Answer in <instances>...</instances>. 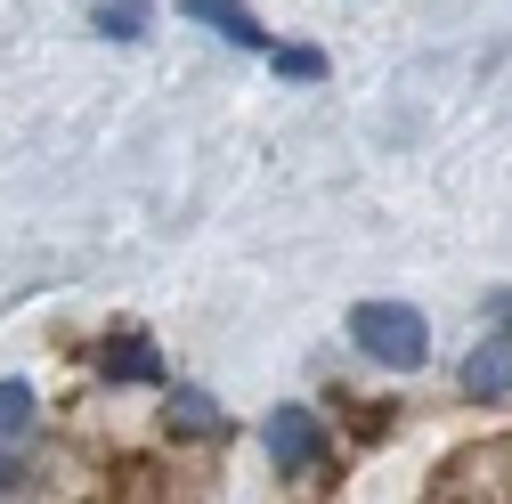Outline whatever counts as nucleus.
I'll list each match as a JSON object with an SVG mask.
<instances>
[{
	"mask_svg": "<svg viewBox=\"0 0 512 504\" xmlns=\"http://www.w3.org/2000/svg\"><path fill=\"white\" fill-rule=\"evenodd\" d=\"M350 342L374 366H423L431 358V326H423V309H407V301H358L350 309Z\"/></svg>",
	"mask_w": 512,
	"mask_h": 504,
	"instance_id": "1",
	"label": "nucleus"
},
{
	"mask_svg": "<svg viewBox=\"0 0 512 504\" xmlns=\"http://www.w3.org/2000/svg\"><path fill=\"white\" fill-rule=\"evenodd\" d=\"M317 456H326V431H317V415H309V407H277V415H269V464L293 480V472H309Z\"/></svg>",
	"mask_w": 512,
	"mask_h": 504,
	"instance_id": "2",
	"label": "nucleus"
},
{
	"mask_svg": "<svg viewBox=\"0 0 512 504\" xmlns=\"http://www.w3.org/2000/svg\"><path fill=\"white\" fill-rule=\"evenodd\" d=\"M179 9L196 17V25H212L220 41H236V49H269V25L252 17L244 0H179Z\"/></svg>",
	"mask_w": 512,
	"mask_h": 504,
	"instance_id": "3",
	"label": "nucleus"
},
{
	"mask_svg": "<svg viewBox=\"0 0 512 504\" xmlns=\"http://www.w3.org/2000/svg\"><path fill=\"white\" fill-rule=\"evenodd\" d=\"M464 391H472V399H504V391H512V334H496V342H480V350L464 358Z\"/></svg>",
	"mask_w": 512,
	"mask_h": 504,
	"instance_id": "4",
	"label": "nucleus"
},
{
	"mask_svg": "<svg viewBox=\"0 0 512 504\" xmlns=\"http://www.w3.org/2000/svg\"><path fill=\"white\" fill-rule=\"evenodd\" d=\"M106 374H114V383H155L163 358H155V342H131V334H122V342H106Z\"/></svg>",
	"mask_w": 512,
	"mask_h": 504,
	"instance_id": "5",
	"label": "nucleus"
},
{
	"mask_svg": "<svg viewBox=\"0 0 512 504\" xmlns=\"http://www.w3.org/2000/svg\"><path fill=\"white\" fill-rule=\"evenodd\" d=\"M163 423L187 431V439H204V431H220V407H212L204 391H171V399H163Z\"/></svg>",
	"mask_w": 512,
	"mask_h": 504,
	"instance_id": "6",
	"label": "nucleus"
},
{
	"mask_svg": "<svg viewBox=\"0 0 512 504\" xmlns=\"http://www.w3.org/2000/svg\"><path fill=\"white\" fill-rule=\"evenodd\" d=\"M25 431H33V391L9 374V383H0V448H17Z\"/></svg>",
	"mask_w": 512,
	"mask_h": 504,
	"instance_id": "7",
	"label": "nucleus"
},
{
	"mask_svg": "<svg viewBox=\"0 0 512 504\" xmlns=\"http://www.w3.org/2000/svg\"><path fill=\"white\" fill-rule=\"evenodd\" d=\"M147 25H155L147 0H106V9H98V33H106V41H139Z\"/></svg>",
	"mask_w": 512,
	"mask_h": 504,
	"instance_id": "8",
	"label": "nucleus"
},
{
	"mask_svg": "<svg viewBox=\"0 0 512 504\" xmlns=\"http://www.w3.org/2000/svg\"><path fill=\"white\" fill-rule=\"evenodd\" d=\"M277 74L285 82H317V74H326V57H317V49H277Z\"/></svg>",
	"mask_w": 512,
	"mask_h": 504,
	"instance_id": "9",
	"label": "nucleus"
}]
</instances>
